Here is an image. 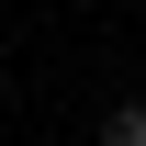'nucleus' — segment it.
Segmentation results:
<instances>
[{
	"mask_svg": "<svg viewBox=\"0 0 146 146\" xmlns=\"http://www.w3.org/2000/svg\"><path fill=\"white\" fill-rule=\"evenodd\" d=\"M101 146H146V101H124V112H101Z\"/></svg>",
	"mask_w": 146,
	"mask_h": 146,
	"instance_id": "nucleus-1",
	"label": "nucleus"
}]
</instances>
